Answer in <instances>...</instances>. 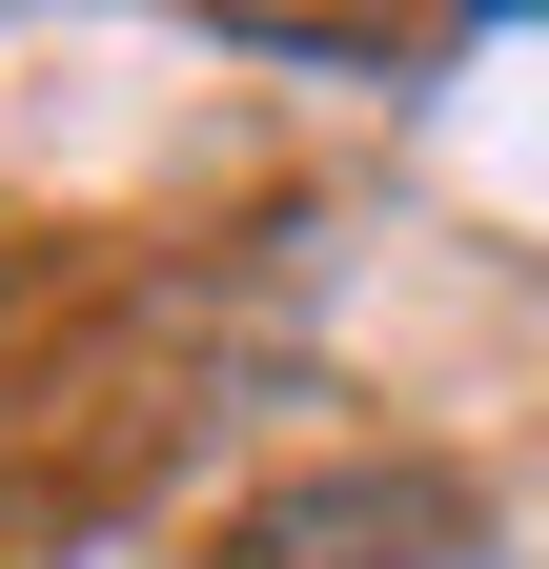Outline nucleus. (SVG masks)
I'll list each match as a JSON object with an SVG mask.
<instances>
[{"mask_svg":"<svg viewBox=\"0 0 549 569\" xmlns=\"http://www.w3.org/2000/svg\"><path fill=\"white\" fill-rule=\"evenodd\" d=\"M224 569H509V529L448 468H286L224 509Z\"/></svg>","mask_w":549,"mask_h":569,"instance_id":"nucleus-1","label":"nucleus"}]
</instances>
